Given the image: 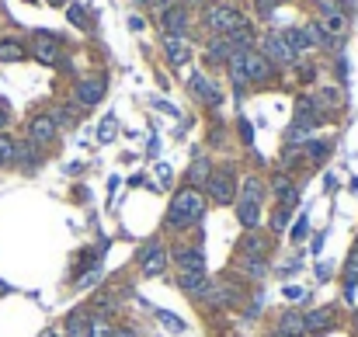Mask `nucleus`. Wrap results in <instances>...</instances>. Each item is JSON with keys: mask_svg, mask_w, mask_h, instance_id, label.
<instances>
[{"mask_svg": "<svg viewBox=\"0 0 358 337\" xmlns=\"http://www.w3.org/2000/svg\"><path fill=\"white\" fill-rule=\"evenodd\" d=\"M202 216H206V195H202L195 185H184L181 191H174L171 205H167V216H164V226L181 233L188 226H198Z\"/></svg>", "mask_w": 358, "mask_h": 337, "instance_id": "nucleus-1", "label": "nucleus"}, {"mask_svg": "<svg viewBox=\"0 0 358 337\" xmlns=\"http://www.w3.org/2000/svg\"><path fill=\"white\" fill-rule=\"evenodd\" d=\"M265 195H268V185L258 178V174H243L240 188H237V222L247 230H258L261 226V209H265Z\"/></svg>", "mask_w": 358, "mask_h": 337, "instance_id": "nucleus-2", "label": "nucleus"}, {"mask_svg": "<svg viewBox=\"0 0 358 337\" xmlns=\"http://www.w3.org/2000/svg\"><path fill=\"white\" fill-rule=\"evenodd\" d=\"M237 188H240V181H237L233 163L213 167V174H209V181H206V191H209V198H213L216 205H233V202H237Z\"/></svg>", "mask_w": 358, "mask_h": 337, "instance_id": "nucleus-3", "label": "nucleus"}, {"mask_svg": "<svg viewBox=\"0 0 358 337\" xmlns=\"http://www.w3.org/2000/svg\"><path fill=\"white\" fill-rule=\"evenodd\" d=\"M247 25V18L237 11V8H230V4H209L206 8V28L213 32V35H233L237 28H243Z\"/></svg>", "mask_w": 358, "mask_h": 337, "instance_id": "nucleus-4", "label": "nucleus"}, {"mask_svg": "<svg viewBox=\"0 0 358 337\" xmlns=\"http://www.w3.org/2000/svg\"><path fill=\"white\" fill-rule=\"evenodd\" d=\"M167 264H171V251H167L164 240H150V244L139 251V271H143L146 278H160V275L167 271Z\"/></svg>", "mask_w": 358, "mask_h": 337, "instance_id": "nucleus-5", "label": "nucleus"}, {"mask_svg": "<svg viewBox=\"0 0 358 337\" xmlns=\"http://www.w3.org/2000/svg\"><path fill=\"white\" fill-rule=\"evenodd\" d=\"M105 94H108V80L105 77H84L73 87V101L80 108H97L101 101H105Z\"/></svg>", "mask_w": 358, "mask_h": 337, "instance_id": "nucleus-6", "label": "nucleus"}, {"mask_svg": "<svg viewBox=\"0 0 358 337\" xmlns=\"http://www.w3.org/2000/svg\"><path fill=\"white\" fill-rule=\"evenodd\" d=\"M268 191H272V198H275L282 209H289V212L299 205V185H296L289 174H282V171H278V174H272Z\"/></svg>", "mask_w": 358, "mask_h": 337, "instance_id": "nucleus-7", "label": "nucleus"}, {"mask_svg": "<svg viewBox=\"0 0 358 337\" xmlns=\"http://www.w3.org/2000/svg\"><path fill=\"white\" fill-rule=\"evenodd\" d=\"M261 56H265L268 63H278V67H289V63H296V52L285 45L282 32H268V35L261 38Z\"/></svg>", "mask_w": 358, "mask_h": 337, "instance_id": "nucleus-8", "label": "nucleus"}, {"mask_svg": "<svg viewBox=\"0 0 358 337\" xmlns=\"http://www.w3.org/2000/svg\"><path fill=\"white\" fill-rule=\"evenodd\" d=\"M32 52H35V60L45 63V67H56V63L63 60V45H60V38L49 35V32H38V35H35Z\"/></svg>", "mask_w": 358, "mask_h": 337, "instance_id": "nucleus-9", "label": "nucleus"}, {"mask_svg": "<svg viewBox=\"0 0 358 337\" xmlns=\"http://www.w3.org/2000/svg\"><path fill=\"white\" fill-rule=\"evenodd\" d=\"M160 45H164V56H167V63H171L174 70H181V67L191 63V42H188L184 35H164Z\"/></svg>", "mask_w": 358, "mask_h": 337, "instance_id": "nucleus-10", "label": "nucleus"}, {"mask_svg": "<svg viewBox=\"0 0 358 337\" xmlns=\"http://www.w3.org/2000/svg\"><path fill=\"white\" fill-rule=\"evenodd\" d=\"M171 261L178 264L181 275H188V271H206V254H202V247L174 244V247H171Z\"/></svg>", "mask_w": 358, "mask_h": 337, "instance_id": "nucleus-11", "label": "nucleus"}, {"mask_svg": "<svg viewBox=\"0 0 358 337\" xmlns=\"http://www.w3.org/2000/svg\"><path fill=\"white\" fill-rule=\"evenodd\" d=\"M188 25H191V14L184 4H171L167 11H160V28L164 35H184L188 38Z\"/></svg>", "mask_w": 358, "mask_h": 337, "instance_id": "nucleus-12", "label": "nucleus"}, {"mask_svg": "<svg viewBox=\"0 0 358 337\" xmlns=\"http://www.w3.org/2000/svg\"><path fill=\"white\" fill-rule=\"evenodd\" d=\"M178 286H181V292H188V296H195V299H209L213 278H209V271H188V275L178 278Z\"/></svg>", "mask_w": 358, "mask_h": 337, "instance_id": "nucleus-13", "label": "nucleus"}, {"mask_svg": "<svg viewBox=\"0 0 358 337\" xmlns=\"http://www.w3.org/2000/svg\"><path fill=\"white\" fill-rule=\"evenodd\" d=\"M56 132H60V126L53 122V115H35L32 122H28V139L42 150V146H49L56 139Z\"/></svg>", "mask_w": 358, "mask_h": 337, "instance_id": "nucleus-14", "label": "nucleus"}, {"mask_svg": "<svg viewBox=\"0 0 358 337\" xmlns=\"http://www.w3.org/2000/svg\"><path fill=\"white\" fill-rule=\"evenodd\" d=\"M243 67H247V84H265L272 77V63L258 49H243Z\"/></svg>", "mask_w": 358, "mask_h": 337, "instance_id": "nucleus-15", "label": "nucleus"}, {"mask_svg": "<svg viewBox=\"0 0 358 337\" xmlns=\"http://www.w3.org/2000/svg\"><path fill=\"white\" fill-rule=\"evenodd\" d=\"M188 87H191V94H195V97H198L202 104H219V101H223L219 87H216V84H213V80H209L206 73H198V70H195V73L188 77Z\"/></svg>", "mask_w": 358, "mask_h": 337, "instance_id": "nucleus-16", "label": "nucleus"}, {"mask_svg": "<svg viewBox=\"0 0 358 337\" xmlns=\"http://www.w3.org/2000/svg\"><path fill=\"white\" fill-rule=\"evenodd\" d=\"M237 271L247 275L250 282H261V278L268 275V257H258V254H240L237 257Z\"/></svg>", "mask_w": 358, "mask_h": 337, "instance_id": "nucleus-17", "label": "nucleus"}, {"mask_svg": "<svg viewBox=\"0 0 358 337\" xmlns=\"http://www.w3.org/2000/svg\"><path fill=\"white\" fill-rule=\"evenodd\" d=\"M302 323H306V334H324V330H331L334 327V310H327V306H320V310H310V313H302Z\"/></svg>", "mask_w": 358, "mask_h": 337, "instance_id": "nucleus-18", "label": "nucleus"}, {"mask_svg": "<svg viewBox=\"0 0 358 337\" xmlns=\"http://www.w3.org/2000/svg\"><path fill=\"white\" fill-rule=\"evenodd\" d=\"M206 52H209V60H213V63H230V56L240 52V49H237L226 35H213L209 45H206Z\"/></svg>", "mask_w": 358, "mask_h": 337, "instance_id": "nucleus-19", "label": "nucleus"}, {"mask_svg": "<svg viewBox=\"0 0 358 337\" xmlns=\"http://www.w3.org/2000/svg\"><path fill=\"white\" fill-rule=\"evenodd\" d=\"M91 334V313L87 310H73L63 323V337H87Z\"/></svg>", "mask_w": 358, "mask_h": 337, "instance_id": "nucleus-20", "label": "nucleus"}, {"mask_svg": "<svg viewBox=\"0 0 358 337\" xmlns=\"http://www.w3.org/2000/svg\"><path fill=\"white\" fill-rule=\"evenodd\" d=\"M282 337H299V334H306V323H302V313L299 310H289V313H282L278 316V327H275Z\"/></svg>", "mask_w": 358, "mask_h": 337, "instance_id": "nucleus-21", "label": "nucleus"}, {"mask_svg": "<svg viewBox=\"0 0 358 337\" xmlns=\"http://www.w3.org/2000/svg\"><path fill=\"white\" fill-rule=\"evenodd\" d=\"M240 296H237V289L230 286V282H213V292H209V299L206 303H213V306H219V310H226V306H233Z\"/></svg>", "mask_w": 358, "mask_h": 337, "instance_id": "nucleus-22", "label": "nucleus"}, {"mask_svg": "<svg viewBox=\"0 0 358 337\" xmlns=\"http://www.w3.org/2000/svg\"><path fill=\"white\" fill-rule=\"evenodd\" d=\"M299 153L317 167L320 160H327V153H331V139H306V143L299 146Z\"/></svg>", "mask_w": 358, "mask_h": 337, "instance_id": "nucleus-23", "label": "nucleus"}, {"mask_svg": "<svg viewBox=\"0 0 358 337\" xmlns=\"http://www.w3.org/2000/svg\"><path fill=\"white\" fill-rule=\"evenodd\" d=\"M226 70H230V80H233V87H237V94H243V87H247V67H243V49L230 56V63H226Z\"/></svg>", "mask_w": 358, "mask_h": 337, "instance_id": "nucleus-24", "label": "nucleus"}, {"mask_svg": "<svg viewBox=\"0 0 358 337\" xmlns=\"http://www.w3.org/2000/svg\"><path fill=\"white\" fill-rule=\"evenodd\" d=\"M282 38H285V45L299 56V52H310L313 49V42H310V35H306V28H285L282 32Z\"/></svg>", "mask_w": 358, "mask_h": 337, "instance_id": "nucleus-25", "label": "nucleus"}, {"mask_svg": "<svg viewBox=\"0 0 358 337\" xmlns=\"http://www.w3.org/2000/svg\"><path fill=\"white\" fill-rule=\"evenodd\" d=\"M265 247H268V240L258 230H247L243 240H240V254H258V257H265Z\"/></svg>", "mask_w": 358, "mask_h": 337, "instance_id": "nucleus-26", "label": "nucleus"}, {"mask_svg": "<svg viewBox=\"0 0 358 337\" xmlns=\"http://www.w3.org/2000/svg\"><path fill=\"white\" fill-rule=\"evenodd\" d=\"M320 25H324V32L331 35V38H344V32H348V18L337 11V14H327V18H320Z\"/></svg>", "mask_w": 358, "mask_h": 337, "instance_id": "nucleus-27", "label": "nucleus"}, {"mask_svg": "<svg viewBox=\"0 0 358 337\" xmlns=\"http://www.w3.org/2000/svg\"><path fill=\"white\" fill-rule=\"evenodd\" d=\"M14 160H21L25 167H38V146H35L32 139L14 143Z\"/></svg>", "mask_w": 358, "mask_h": 337, "instance_id": "nucleus-28", "label": "nucleus"}, {"mask_svg": "<svg viewBox=\"0 0 358 337\" xmlns=\"http://www.w3.org/2000/svg\"><path fill=\"white\" fill-rule=\"evenodd\" d=\"M25 60V45L14 42V38H4L0 42V63H21Z\"/></svg>", "mask_w": 358, "mask_h": 337, "instance_id": "nucleus-29", "label": "nucleus"}, {"mask_svg": "<svg viewBox=\"0 0 358 337\" xmlns=\"http://www.w3.org/2000/svg\"><path fill=\"white\" fill-rule=\"evenodd\" d=\"M157 320H160V327H167V334H184L188 330V323L171 310H157Z\"/></svg>", "mask_w": 358, "mask_h": 337, "instance_id": "nucleus-30", "label": "nucleus"}, {"mask_svg": "<svg viewBox=\"0 0 358 337\" xmlns=\"http://www.w3.org/2000/svg\"><path fill=\"white\" fill-rule=\"evenodd\" d=\"M14 163V139L8 132H0V167H11Z\"/></svg>", "mask_w": 358, "mask_h": 337, "instance_id": "nucleus-31", "label": "nucleus"}, {"mask_svg": "<svg viewBox=\"0 0 358 337\" xmlns=\"http://www.w3.org/2000/svg\"><path fill=\"white\" fill-rule=\"evenodd\" d=\"M209 174H213V171H209V160H195V167H191V181H188V185H195V188L206 185Z\"/></svg>", "mask_w": 358, "mask_h": 337, "instance_id": "nucleus-32", "label": "nucleus"}, {"mask_svg": "<svg viewBox=\"0 0 358 337\" xmlns=\"http://www.w3.org/2000/svg\"><path fill=\"white\" fill-rule=\"evenodd\" d=\"M112 334H115V327L105 316H91V334L87 337H112Z\"/></svg>", "mask_w": 358, "mask_h": 337, "instance_id": "nucleus-33", "label": "nucleus"}, {"mask_svg": "<svg viewBox=\"0 0 358 337\" xmlns=\"http://www.w3.org/2000/svg\"><path fill=\"white\" fill-rule=\"evenodd\" d=\"M278 4H282V0H254V14H258L261 21H268L278 11Z\"/></svg>", "mask_w": 358, "mask_h": 337, "instance_id": "nucleus-34", "label": "nucleus"}, {"mask_svg": "<svg viewBox=\"0 0 358 337\" xmlns=\"http://www.w3.org/2000/svg\"><path fill=\"white\" fill-rule=\"evenodd\" d=\"M289 216H292V212H289V209H282V205L272 212V233H282V230L289 226Z\"/></svg>", "mask_w": 358, "mask_h": 337, "instance_id": "nucleus-35", "label": "nucleus"}, {"mask_svg": "<svg viewBox=\"0 0 358 337\" xmlns=\"http://www.w3.org/2000/svg\"><path fill=\"white\" fill-rule=\"evenodd\" d=\"M313 101H317V104H331V108H337V104H341V91H337V87H324Z\"/></svg>", "mask_w": 358, "mask_h": 337, "instance_id": "nucleus-36", "label": "nucleus"}, {"mask_svg": "<svg viewBox=\"0 0 358 337\" xmlns=\"http://www.w3.org/2000/svg\"><path fill=\"white\" fill-rule=\"evenodd\" d=\"M344 282H358V251H351L344 261Z\"/></svg>", "mask_w": 358, "mask_h": 337, "instance_id": "nucleus-37", "label": "nucleus"}, {"mask_svg": "<svg viewBox=\"0 0 358 337\" xmlns=\"http://www.w3.org/2000/svg\"><path fill=\"white\" fill-rule=\"evenodd\" d=\"M132 4H136V8H146V11H157V14H160V11H167V8L174 4V0H132Z\"/></svg>", "mask_w": 358, "mask_h": 337, "instance_id": "nucleus-38", "label": "nucleus"}, {"mask_svg": "<svg viewBox=\"0 0 358 337\" xmlns=\"http://www.w3.org/2000/svg\"><path fill=\"white\" fill-rule=\"evenodd\" d=\"M67 18H70L77 28H91V25H87V14H84V8H80V4H70V8H67Z\"/></svg>", "mask_w": 358, "mask_h": 337, "instance_id": "nucleus-39", "label": "nucleus"}, {"mask_svg": "<svg viewBox=\"0 0 358 337\" xmlns=\"http://www.w3.org/2000/svg\"><path fill=\"white\" fill-rule=\"evenodd\" d=\"M115 129H119V126H115V119H105V122H101V126H97V139H101V143H108V139H115Z\"/></svg>", "mask_w": 358, "mask_h": 337, "instance_id": "nucleus-40", "label": "nucleus"}, {"mask_svg": "<svg viewBox=\"0 0 358 337\" xmlns=\"http://www.w3.org/2000/svg\"><path fill=\"white\" fill-rule=\"evenodd\" d=\"M306 233H310V222H306V216H299V222H296V226L289 230V237H292V240L299 244V240H302Z\"/></svg>", "mask_w": 358, "mask_h": 337, "instance_id": "nucleus-41", "label": "nucleus"}, {"mask_svg": "<svg viewBox=\"0 0 358 337\" xmlns=\"http://www.w3.org/2000/svg\"><path fill=\"white\" fill-rule=\"evenodd\" d=\"M317 11H320V18H327V14H337L341 8H337V0H317Z\"/></svg>", "mask_w": 358, "mask_h": 337, "instance_id": "nucleus-42", "label": "nucleus"}, {"mask_svg": "<svg viewBox=\"0 0 358 337\" xmlns=\"http://www.w3.org/2000/svg\"><path fill=\"white\" fill-rule=\"evenodd\" d=\"M341 296H344V303H348V306H355V282H344Z\"/></svg>", "mask_w": 358, "mask_h": 337, "instance_id": "nucleus-43", "label": "nucleus"}, {"mask_svg": "<svg viewBox=\"0 0 358 337\" xmlns=\"http://www.w3.org/2000/svg\"><path fill=\"white\" fill-rule=\"evenodd\" d=\"M285 299H306V289H296V286H285Z\"/></svg>", "mask_w": 358, "mask_h": 337, "instance_id": "nucleus-44", "label": "nucleus"}, {"mask_svg": "<svg viewBox=\"0 0 358 337\" xmlns=\"http://www.w3.org/2000/svg\"><path fill=\"white\" fill-rule=\"evenodd\" d=\"M331 275H334V268H331V264H317V278H320V282H327Z\"/></svg>", "mask_w": 358, "mask_h": 337, "instance_id": "nucleus-45", "label": "nucleus"}, {"mask_svg": "<svg viewBox=\"0 0 358 337\" xmlns=\"http://www.w3.org/2000/svg\"><path fill=\"white\" fill-rule=\"evenodd\" d=\"M8 122H11V111H8L4 104H0V132H4V129H8Z\"/></svg>", "mask_w": 358, "mask_h": 337, "instance_id": "nucleus-46", "label": "nucleus"}, {"mask_svg": "<svg viewBox=\"0 0 358 337\" xmlns=\"http://www.w3.org/2000/svg\"><path fill=\"white\" fill-rule=\"evenodd\" d=\"M129 28H132V32H143L146 25H143V18H139V14H129Z\"/></svg>", "mask_w": 358, "mask_h": 337, "instance_id": "nucleus-47", "label": "nucleus"}, {"mask_svg": "<svg viewBox=\"0 0 358 337\" xmlns=\"http://www.w3.org/2000/svg\"><path fill=\"white\" fill-rule=\"evenodd\" d=\"M240 136H243V143H247V146L254 143V136H250V122H240Z\"/></svg>", "mask_w": 358, "mask_h": 337, "instance_id": "nucleus-48", "label": "nucleus"}, {"mask_svg": "<svg viewBox=\"0 0 358 337\" xmlns=\"http://www.w3.org/2000/svg\"><path fill=\"white\" fill-rule=\"evenodd\" d=\"M112 337H136V330H132V327H115Z\"/></svg>", "mask_w": 358, "mask_h": 337, "instance_id": "nucleus-49", "label": "nucleus"}, {"mask_svg": "<svg viewBox=\"0 0 358 337\" xmlns=\"http://www.w3.org/2000/svg\"><path fill=\"white\" fill-rule=\"evenodd\" d=\"M213 0H188V8H209Z\"/></svg>", "mask_w": 358, "mask_h": 337, "instance_id": "nucleus-50", "label": "nucleus"}, {"mask_svg": "<svg viewBox=\"0 0 358 337\" xmlns=\"http://www.w3.org/2000/svg\"><path fill=\"white\" fill-rule=\"evenodd\" d=\"M42 337H63V330H45Z\"/></svg>", "mask_w": 358, "mask_h": 337, "instance_id": "nucleus-51", "label": "nucleus"}, {"mask_svg": "<svg viewBox=\"0 0 358 337\" xmlns=\"http://www.w3.org/2000/svg\"><path fill=\"white\" fill-rule=\"evenodd\" d=\"M351 327H355V330H358V310H355V316H351Z\"/></svg>", "mask_w": 358, "mask_h": 337, "instance_id": "nucleus-52", "label": "nucleus"}, {"mask_svg": "<svg viewBox=\"0 0 358 337\" xmlns=\"http://www.w3.org/2000/svg\"><path fill=\"white\" fill-rule=\"evenodd\" d=\"M49 4H56V8H63V4H67V0H49Z\"/></svg>", "mask_w": 358, "mask_h": 337, "instance_id": "nucleus-53", "label": "nucleus"}, {"mask_svg": "<svg viewBox=\"0 0 358 337\" xmlns=\"http://www.w3.org/2000/svg\"><path fill=\"white\" fill-rule=\"evenodd\" d=\"M355 251H358V233H355Z\"/></svg>", "mask_w": 358, "mask_h": 337, "instance_id": "nucleus-54", "label": "nucleus"}]
</instances>
